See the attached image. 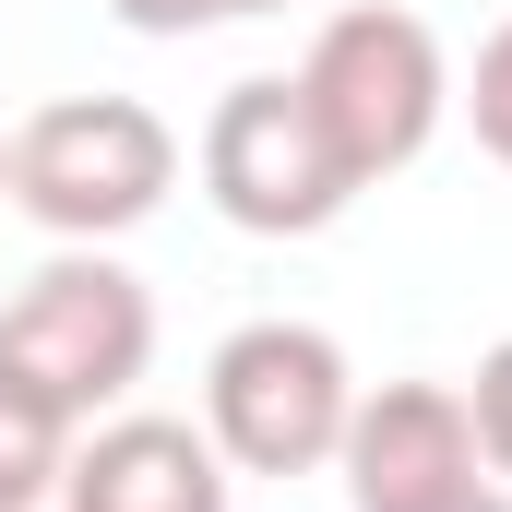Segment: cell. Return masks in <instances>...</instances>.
Masks as SVG:
<instances>
[{"mask_svg": "<svg viewBox=\"0 0 512 512\" xmlns=\"http://www.w3.org/2000/svg\"><path fill=\"white\" fill-rule=\"evenodd\" d=\"M191 167H203V203H215L239 239H322V227L358 203V167L334 155V131H322V108H310L298 72L227 84V96L203 108Z\"/></svg>", "mask_w": 512, "mask_h": 512, "instance_id": "5", "label": "cell"}, {"mask_svg": "<svg viewBox=\"0 0 512 512\" xmlns=\"http://www.w3.org/2000/svg\"><path fill=\"white\" fill-rule=\"evenodd\" d=\"M72 417L48 405L36 382L0 370V512H60V477H72Z\"/></svg>", "mask_w": 512, "mask_h": 512, "instance_id": "8", "label": "cell"}, {"mask_svg": "<svg viewBox=\"0 0 512 512\" xmlns=\"http://www.w3.org/2000/svg\"><path fill=\"white\" fill-rule=\"evenodd\" d=\"M298 84H310V108L334 131V155L358 167V191L405 179V167L441 143V120H453V60H441L429 12H405V0H346V12L310 36Z\"/></svg>", "mask_w": 512, "mask_h": 512, "instance_id": "2", "label": "cell"}, {"mask_svg": "<svg viewBox=\"0 0 512 512\" xmlns=\"http://www.w3.org/2000/svg\"><path fill=\"white\" fill-rule=\"evenodd\" d=\"M131 36H215V24H262V12H286V0H108Z\"/></svg>", "mask_w": 512, "mask_h": 512, "instance_id": "10", "label": "cell"}, {"mask_svg": "<svg viewBox=\"0 0 512 512\" xmlns=\"http://www.w3.org/2000/svg\"><path fill=\"white\" fill-rule=\"evenodd\" d=\"M334 477H346L358 512H441L489 477V453H477V417H465L453 382H382V393H358V417L334 441Z\"/></svg>", "mask_w": 512, "mask_h": 512, "instance_id": "6", "label": "cell"}, {"mask_svg": "<svg viewBox=\"0 0 512 512\" xmlns=\"http://www.w3.org/2000/svg\"><path fill=\"white\" fill-rule=\"evenodd\" d=\"M346 417H358V370L322 322L262 310L203 358V441L227 453V477H322Z\"/></svg>", "mask_w": 512, "mask_h": 512, "instance_id": "4", "label": "cell"}, {"mask_svg": "<svg viewBox=\"0 0 512 512\" xmlns=\"http://www.w3.org/2000/svg\"><path fill=\"white\" fill-rule=\"evenodd\" d=\"M441 512H512V489H501V477H477L465 501H441Z\"/></svg>", "mask_w": 512, "mask_h": 512, "instance_id": "12", "label": "cell"}, {"mask_svg": "<svg viewBox=\"0 0 512 512\" xmlns=\"http://www.w3.org/2000/svg\"><path fill=\"white\" fill-rule=\"evenodd\" d=\"M0 370L36 382L72 429L120 417L131 382L155 370V286L108 251H48L24 274V298L0 310Z\"/></svg>", "mask_w": 512, "mask_h": 512, "instance_id": "3", "label": "cell"}, {"mask_svg": "<svg viewBox=\"0 0 512 512\" xmlns=\"http://www.w3.org/2000/svg\"><path fill=\"white\" fill-rule=\"evenodd\" d=\"M179 191V131L143 96H48L0 143V203L36 215L60 251H108Z\"/></svg>", "mask_w": 512, "mask_h": 512, "instance_id": "1", "label": "cell"}, {"mask_svg": "<svg viewBox=\"0 0 512 512\" xmlns=\"http://www.w3.org/2000/svg\"><path fill=\"white\" fill-rule=\"evenodd\" d=\"M60 512H239V477L191 417H96L72 441Z\"/></svg>", "mask_w": 512, "mask_h": 512, "instance_id": "7", "label": "cell"}, {"mask_svg": "<svg viewBox=\"0 0 512 512\" xmlns=\"http://www.w3.org/2000/svg\"><path fill=\"white\" fill-rule=\"evenodd\" d=\"M453 108H465V131H477V155H501V167H512V24L477 36V72L453 84Z\"/></svg>", "mask_w": 512, "mask_h": 512, "instance_id": "9", "label": "cell"}, {"mask_svg": "<svg viewBox=\"0 0 512 512\" xmlns=\"http://www.w3.org/2000/svg\"><path fill=\"white\" fill-rule=\"evenodd\" d=\"M465 393V417H477V453H489V477H512V334L477 358V382H453Z\"/></svg>", "mask_w": 512, "mask_h": 512, "instance_id": "11", "label": "cell"}]
</instances>
